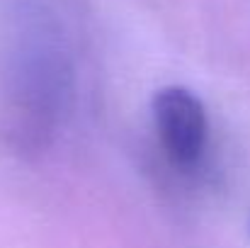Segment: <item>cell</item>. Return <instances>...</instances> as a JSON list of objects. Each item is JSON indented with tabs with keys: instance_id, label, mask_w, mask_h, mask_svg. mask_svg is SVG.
I'll return each instance as SVG.
<instances>
[{
	"instance_id": "obj_1",
	"label": "cell",
	"mask_w": 250,
	"mask_h": 248,
	"mask_svg": "<svg viewBox=\"0 0 250 248\" xmlns=\"http://www.w3.org/2000/svg\"><path fill=\"white\" fill-rule=\"evenodd\" d=\"M151 117L167 163L180 173H194L209 149V114L204 102L182 85H167L153 95Z\"/></svg>"
}]
</instances>
